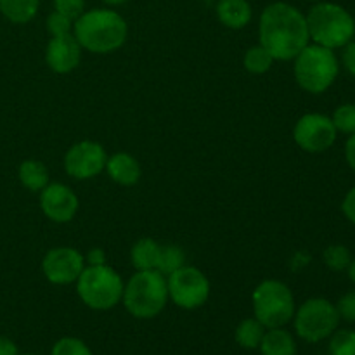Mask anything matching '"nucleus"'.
I'll return each mask as SVG.
<instances>
[{"mask_svg":"<svg viewBox=\"0 0 355 355\" xmlns=\"http://www.w3.org/2000/svg\"><path fill=\"white\" fill-rule=\"evenodd\" d=\"M259 40L274 61H293L311 44L305 14L288 2L269 3L260 14Z\"/></svg>","mask_w":355,"mask_h":355,"instance_id":"1","label":"nucleus"},{"mask_svg":"<svg viewBox=\"0 0 355 355\" xmlns=\"http://www.w3.org/2000/svg\"><path fill=\"white\" fill-rule=\"evenodd\" d=\"M73 37L80 47L94 54H111L127 42L128 24L111 7L83 10L73 23Z\"/></svg>","mask_w":355,"mask_h":355,"instance_id":"2","label":"nucleus"},{"mask_svg":"<svg viewBox=\"0 0 355 355\" xmlns=\"http://www.w3.org/2000/svg\"><path fill=\"white\" fill-rule=\"evenodd\" d=\"M305 19L312 44L336 51L355 38L354 16L340 3L319 0L305 14Z\"/></svg>","mask_w":355,"mask_h":355,"instance_id":"3","label":"nucleus"},{"mask_svg":"<svg viewBox=\"0 0 355 355\" xmlns=\"http://www.w3.org/2000/svg\"><path fill=\"white\" fill-rule=\"evenodd\" d=\"M121 304L132 318H156L168 304L166 277L158 270H137L125 283Z\"/></svg>","mask_w":355,"mask_h":355,"instance_id":"4","label":"nucleus"},{"mask_svg":"<svg viewBox=\"0 0 355 355\" xmlns=\"http://www.w3.org/2000/svg\"><path fill=\"white\" fill-rule=\"evenodd\" d=\"M293 75L298 87L309 94H324L340 75V59L336 52L318 44H309L293 59Z\"/></svg>","mask_w":355,"mask_h":355,"instance_id":"5","label":"nucleus"},{"mask_svg":"<svg viewBox=\"0 0 355 355\" xmlns=\"http://www.w3.org/2000/svg\"><path fill=\"white\" fill-rule=\"evenodd\" d=\"M75 284L80 300L92 311H111L123 297V279L107 263L85 266Z\"/></svg>","mask_w":355,"mask_h":355,"instance_id":"6","label":"nucleus"},{"mask_svg":"<svg viewBox=\"0 0 355 355\" xmlns=\"http://www.w3.org/2000/svg\"><path fill=\"white\" fill-rule=\"evenodd\" d=\"M253 318L266 329L283 328L293 321L295 297L286 283L279 279H266L253 290Z\"/></svg>","mask_w":355,"mask_h":355,"instance_id":"7","label":"nucleus"},{"mask_svg":"<svg viewBox=\"0 0 355 355\" xmlns=\"http://www.w3.org/2000/svg\"><path fill=\"white\" fill-rule=\"evenodd\" d=\"M338 309L328 298L314 297L297 307L293 315L295 333L307 343H319L328 340L340 326Z\"/></svg>","mask_w":355,"mask_h":355,"instance_id":"8","label":"nucleus"},{"mask_svg":"<svg viewBox=\"0 0 355 355\" xmlns=\"http://www.w3.org/2000/svg\"><path fill=\"white\" fill-rule=\"evenodd\" d=\"M168 300L184 311H196L210 297V281L198 267L182 266L166 276Z\"/></svg>","mask_w":355,"mask_h":355,"instance_id":"9","label":"nucleus"},{"mask_svg":"<svg viewBox=\"0 0 355 355\" xmlns=\"http://www.w3.org/2000/svg\"><path fill=\"white\" fill-rule=\"evenodd\" d=\"M338 132L333 125L331 116L322 113H307L298 118L293 127L295 144L305 153L319 155L333 148Z\"/></svg>","mask_w":355,"mask_h":355,"instance_id":"10","label":"nucleus"},{"mask_svg":"<svg viewBox=\"0 0 355 355\" xmlns=\"http://www.w3.org/2000/svg\"><path fill=\"white\" fill-rule=\"evenodd\" d=\"M85 269V257L71 246H58L45 253L42 260V272L45 279L55 286L76 283Z\"/></svg>","mask_w":355,"mask_h":355,"instance_id":"11","label":"nucleus"},{"mask_svg":"<svg viewBox=\"0 0 355 355\" xmlns=\"http://www.w3.org/2000/svg\"><path fill=\"white\" fill-rule=\"evenodd\" d=\"M106 149L96 141H80L64 155V170L76 180H90L106 168Z\"/></svg>","mask_w":355,"mask_h":355,"instance_id":"12","label":"nucleus"},{"mask_svg":"<svg viewBox=\"0 0 355 355\" xmlns=\"http://www.w3.org/2000/svg\"><path fill=\"white\" fill-rule=\"evenodd\" d=\"M40 208L49 220L55 224H68L75 218L80 201L75 191L66 184L49 182L40 191Z\"/></svg>","mask_w":355,"mask_h":355,"instance_id":"13","label":"nucleus"},{"mask_svg":"<svg viewBox=\"0 0 355 355\" xmlns=\"http://www.w3.org/2000/svg\"><path fill=\"white\" fill-rule=\"evenodd\" d=\"M82 51L83 49L80 47L73 33L51 37L45 47V62L58 75H66L78 68L82 61Z\"/></svg>","mask_w":355,"mask_h":355,"instance_id":"14","label":"nucleus"},{"mask_svg":"<svg viewBox=\"0 0 355 355\" xmlns=\"http://www.w3.org/2000/svg\"><path fill=\"white\" fill-rule=\"evenodd\" d=\"M110 175L113 182L120 184V186L130 187L135 186L141 179V165L137 159L130 155V153H114V155L107 156L106 168H104Z\"/></svg>","mask_w":355,"mask_h":355,"instance_id":"15","label":"nucleus"},{"mask_svg":"<svg viewBox=\"0 0 355 355\" xmlns=\"http://www.w3.org/2000/svg\"><path fill=\"white\" fill-rule=\"evenodd\" d=\"M215 12L218 21L229 30H243L253 17L250 0H217Z\"/></svg>","mask_w":355,"mask_h":355,"instance_id":"16","label":"nucleus"},{"mask_svg":"<svg viewBox=\"0 0 355 355\" xmlns=\"http://www.w3.org/2000/svg\"><path fill=\"white\" fill-rule=\"evenodd\" d=\"M259 350L262 355H297L298 347L293 333L283 326V328L266 329Z\"/></svg>","mask_w":355,"mask_h":355,"instance_id":"17","label":"nucleus"},{"mask_svg":"<svg viewBox=\"0 0 355 355\" xmlns=\"http://www.w3.org/2000/svg\"><path fill=\"white\" fill-rule=\"evenodd\" d=\"M162 245L151 238H142L132 246L130 262L135 270H156Z\"/></svg>","mask_w":355,"mask_h":355,"instance_id":"18","label":"nucleus"},{"mask_svg":"<svg viewBox=\"0 0 355 355\" xmlns=\"http://www.w3.org/2000/svg\"><path fill=\"white\" fill-rule=\"evenodd\" d=\"M21 186L26 187L31 193H40L49 184V170L38 159H24L17 168Z\"/></svg>","mask_w":355,"mask_h":355,"instance_id":"19","label":"nucleus"},{"mask_svg":"<svg viewBox=\"0 0 355 355\" xmlns=\"http://www.w3.org/2000/svg\"><path fill=\"white\" fill-rule=\"evenodd\" d=\"M40 0H0V14L14 24H26L37 16Z\"/></svg>","mask_w":355,"mask_h":355,"instance_id":"20","label":"nucleus"},{"mask_svg":"<svg viewBox=\"0 0 355 355\" xmlns=\"http://www.w3.org/2000/svg\"><path fill=\"white\" fill-rule=\"evenodd\" d=\"M263 335H266V328H263L255 318L243 319L234 331L236 343H238L241 349H246V350L259 349Z\"/></svg>","mask_w":355,"mask_h":355,"instance_id":"21","label":"nucleus"},{"mask_svg":"<svg viewBox=\"0 0 355 355\" xmlns=\"http://www.w3.org/2000/svg\"><path fill=\"white\" fill-rule=\"evenodd\" d=\"M243 64H245L246 71L253 73V75H263V73L272 68L274 58L263 45L259 44L246 51L245 58H243Z\"/></svg>","mask_w":355,"mask_h":355,"instance_id":"22","label":"nucleus"},{"mask_svg":"<svg viewBox=\"0 0 355 355\" xmlns=\"http://www.w3.org/2000/svg\"><path fill=\"white\" fill-rule=\"evenodd\" d=\"M182 266H186V253H184V250L177 245H162L156 270L166 277Z\"/></svg>","mask_w":355,"mask_h":355,"instance_id":"23","label":"nucleus"},{"mask_svg":"<svg viewBox=\"0 0 355 355\" xmlns=\"http://www.w3.org/2000/svg\"><path fill=\"white\" fill-rule=\"evenodd\" d=\"M352 253L343 245H331L322 252V262L333 272H343L352 262Z\"/></svg>","mask_w":355,"mask_h":355,"instance_id":"24","label":"nucleus"},{"mask_svg":"<svg viewBox=\"0 0 355 355\" xmlns=\"http://www.w3.org/2000/svg\"><path fill=\"white\" fill-rule=\"evenodd\" d=\"M331 121L338 134H355V103L340 104V106L333 111Z\"/></svg>","mask_w":355,"mask_h":355,"instance_id":"25","label":"nucleus"},{"mask_svg":"<svg viewBox=\"0 0 355 355\" xmlns=\"http://www.w3.org/2000/svg\"><path fill=\"white\" fill-rule=\"evenodd\" d=\"M329 355H355L354 329H336L329 336Z\"/></svg>","mask_w":355,"mask_h":355,"instance_id":"26","label":"nucleus"},{"mask_svg":"<svg viewBox=\"0 0 355 355\" xmlns=\"http://www.w3.org/2000/svg\"><path fill=\"white\" fill-rule=\"evenodd\" d=\"M51 355H94L90 347L76 336H62L52 345Z\"/></svg>","mask_w":355,"mask_h":355,"instance_id":"27","label":"nucleus"},{"mask_svg":"<svg viewBox=\"0 0 355 355\" xmlns=\"http://www.w3.org/2000/svg\"><path fill=\"white\" fill-rule=\"evenodd\" d=\"M73 23H75V21H73L71 17L64 16V14L58 12V10H52L47 16L45 26H47V31L51 37H58V35L73 33Z\"/></svg>","mask_w":355,"mask_h":355,"instance_id":"28","label":"nucleus"},{"mask_svg":"<svg viewBox=\"0 0 355 355\" xmlns=\"http://www.w3.org/2000/svg\"><path fill=\"white\" fill-rule=\"evenodd\" d=\"M54 10L71 17L73 21L85 10V0H52Z\"/></svg>","mask_w":355,"mask_h":355,"instance_id":"29","label":"nucleus"},{"mask_svg":"<svg viewBox=\"0 0 355 355\" xmlns=\"http://www.w3.org/2000/svg\"><path fill=\"white\" fill-rule=\"evenodd\" d=\"M335 305L338 309V314L342 321L355 322V290L347 291Z\"/></svg>","mask_w":355,"mask_h":355,"instance_id":"30","label":"nucleus"},{"mask_svg":"<svg viewBox=\"0 0 355 355\" xmlns=\"http://www.w3.org/2000/svg\"><path fill=\"white\" fill-rule=\"evenodd\" d=\"M340 64L345 68V71L349 73L352 78H355V38L350 40L345 47H342V59H340Z\"/></svg>","mask_w":355,"mask_h":355,"instance_id":"31","label":"nucleus"},{"mask_svg":"<svg viewBox=\"0 0 355 355\" xmlns=\"http://www.w3.org/2000/svg\"><path fill=\"white\" fill-rule=\"evenodd\" d=\"M342 214L345 215V218L350 224L355 225V186L350 187L345 196H343Z\"/></svg>","mask_w":355,"mask_h":355,"instance_id":"32","label":"nucleus"},{"mask_svg":"<svg viewBox=\"0 0 355 355\" xmlns=\"http://www.w3.org/2000/svg\"><path fill=\"white\" fill-rule=\"evenodd\" d=\"M85 263L89 266H104L106 263V252L103 248H94L87 253Z\"/></svg>","mask_w":355,"mask_h":355,"instance_id":"33","label":"nucleus"},{"mask_svg":"<svg viewBox=\"0 0 355 355\" xmlns=\"http://www.w3.org/2000/svg\"><path fill=\"white\" fill-rule=\"evenodd\" d=\"M345 159L347 165L355 172V134L349 135L345 142Z\"/></svg>","mask_w":355,"mask_h":355,"instance_id":"34","label":"nucleus"},{"mask_svg":"<svg viewBox=\"0 0 355 355\" xmlns=\"http://www.w3.org/2000/svg\"><path fill=\"white\" fill-rule=\"evenodd\" d=\"M0 355H19L16 343L2 335H0Z\"/></svg>","mask_w":355,"mask_h":355,"instance_id":"35","label":"nucleus"},{"mask_svg":"<svg viewBox=\"0 0 355 355\" xmlns=\"http://www.w3.org/2000/svg\"><path fill=\"white\" fill-rule=\"evenodd\" d=\"M347 276H349L350 283H352L355 286V257L352 259V262H350L349 269H347Z\"/></svg>","mask_w":355,"mask_h":355,"instance_id":"36","label":"nucleus"},{"mask_svg":"<svg viewBox=\"0 0 355 355\" xmlns=\"http://www.w3.org/2000/svg\"><path fill=\"white\" fill-rule=\"evenodd\" d=\"M101 2H103L106 7H118V6H123V3H127L128 0H101Z\"/></svg>","mask_w":355,"mask_h":355,"instance_id":"37","label":"nucleus"},{"mask_svg":"<svg viewBox=\"0 0 355 355\" xmlns=\"http://www.w3.org/2000/svg\"><path fill=\"white\" fill-rule=\"evenodd\" d=\"M305 2H319V0H305Z\"/></svg>","mask_w":355,"mask_h":355,"instance_id":"38","label":"nucleus"},{"mask_svg":"<svg viewBox=\"0 0 355 355\" xmlns=\"http://www.w3.org/2000/svg\"><path fill=\"white\" fill-rule=\"evenodd\" d=\"M21 355V354H19ZM23 355H37V354H23Z\"/></svg>","mask_w":355,"mask_h":355,"instance_id":"39","label":"nucleus"},{"mask_svg":"<svg viewBox=\"0 0 355 355\" xmlns=\"http://www.w3.org/2000/svg\"><path fill=\"white\" fill-rule=\"evenodd\" d=\"M208 2H210V0H208Z\"/></svg>","mask_w":355,"mask_h":355,"instance_id":"40","label":"nucleus"}]
</instances>
